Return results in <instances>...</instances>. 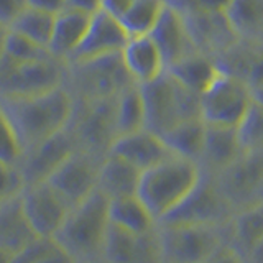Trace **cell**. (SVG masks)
Wrapping results in <instances>:
<instances>
[{"mask_svg": "<svg viewBox=\"0 0 263 263\" xmlns=\"http://www.w3.org/2000/svg\"><path fill=\"white\" fill-rule=\"evenodd\" d=\"M242 153L243 148L240 138H238L237 127L205 123L204 148L199 160V166L202 171H208L211 175H219L220 171L229 168Z\"/></svg>", "mask_w": 263, "mask_h": 263, "instance_id": "ffe728a7", "label": "cell"}, {"mask_svg": "<svg viewBox=\"0 0 263 263\" xmlns=\"http://www.w3.org/2000/svg\"><path fill=\"white\" fill-rule=\"evenodd\" d=\"M23 189L25 183L18 166L0 161V204L20 196Z\"/></svg>", "mask_w": 263, "mask_h": 263, "instance_id": "8d00e7d4", "label": "cell"}, {"mask_svg": "<svg viewBox=\"0 0 263 263\" xmlns=\"http://www.w3.org/2000/svg\"><path fill=\"white\" fill-rule=\"evenodd\" d=\"M145 104V128L164 135L176 125L201 117V96L186 87L166 69L140 86Z\"/></svg>", "mask_w": 263, "mask_h": 263, "instance_id": "3957f363", "label": "cell"}, {"mask_svg": "<svg viewBox=\"0 0 263 263\" xmlns=\"http://www.w3.org/2000/svg\"><path fill=\"white\" fill-rule=\"evenodd\" d=\"M226 15L238 41L263 45V0H232Z\"/></svg>", "mask_w": 263, "mask_h": 263, "instance_id": "484cf974", "label": "cell"}, {"mask_svg": "<svg viewBox=\"0 0 263 263\" xmlns=\"http://www.w3.org/2000/svg\"><path fill=\"white\" fill-rule=\"evenodd\" d=\"M150 36L161 51L166 69L186 60L187 56L197 53L183 13L168 2L158 22L150 31Z\"/></svg>", "mask_w": 263, "mask_h": 263, "instance_id": "e0dca14e", "label": "cell"}, {"mask_svg": "<svg viewBox=\"0 0 263 263\" xmlns=\"http://www.w3.org/2000/svg\"><path fill=\"white\" fill-rule=\"evenodd\" d=\"M122 60L130 78L138 86L152 82L166 71L161 51L150 35L130 38L122 51Z\"/></svg>", "mask_w": 263, "mask_h": 263, "instance_id": "44dd1931", "label": "cell"}, {"mask_svg": "<svg viewBox=\"0 0 263 263\" xmlns=\"http://www.w3.org/2000/svg\"><path fill=\"white\" fill-rule=\"evenodd\" d=\"M201 175L202 170L197 163L173 156L142 173L137 196L160 222L186 199Z\"/></svg>", "mask_w": 263, "mask_h": 263, "instance_id": "277c9868", "label": "cell"}, {"mask_svg": "<svg viewBox=\"0 0 263 263\" xmlns=\"http://www.w3.org/2000/svg\"><path fill=\"white\" fill-rule=\"evenodd\" d=\"M245 263H263V240L261 243L255 249L249 257H247Z\"/></svg>", "mask_w": 263, "mask_h": 263, "instance_id": "ee69618b", "label": "cell"}, {"mask_svg": "<svg viewBox=\"0 0 263 263\" xmlns=\"http://www.w3.org/2000/svg\"><path fill=\"white\" fill-rule=\"evenodd\" d=\"M227 229L230 247L247 260L263 240V202L237 211L229 220Z\"/></svg>", "mask_w": 263, "mask_h": 263, "instance_id": "d4e9b609", "label": "cell"}, {"mask_svg": "<svg viewBox=\"0 0 263 263\" xmlns=\"http://www.w3.org/2000/svg\"><path fill=\"white\" fill-rule=\"evenodd\" d=\"M252 101V90L242 79L220 71L201 94V117L212 125L237 127Z\"/></svg>", "mask_w": 263, "mask_h": 263, "instance_id": "30bf717a", "label": "cell"}, {"mask_svg": "<svg viewBox=\"0 0 263 263\" xmlns=\"http://www.w3.org/2000/svg\"><path fill=\"white\" fill-rule=\"evenodd\" d=\"M104 263H164L158 227L150 232H128L110 224L104 245Z\"/></svg>", "mask_w": 263, "mask_h": 263, "instance_id": "9a60e30c", "label": "cell"}, {"mask_svg": "<svg viewBox=\"0 0 263 263\" xmlns=\"http://www.w3.org/2000/svg\"><path fill=\"white\" fill-rule=\"evenodd\" d=\"M140 179H142V171L138 168L122 160L120 156L109 153L101 163L97 189L110 201L137 196Z\"/></svg>", "mask_w": 263, "mask_h": 263, "instance_id": "603a6c76", "label": "cell"}, {"mask_svg": "<svg viewBox=\"0 0 263 263\" xmlns=\"http://www.w3.org/2000/svg\"><path fill=\"white\" fill-rule=\"evenodd\" d=\"M48 56H51L48 48L35 43V41L28 40L27 36L20 35V33H15L12 30L8 31L2 61L18 64V63L43 60V58H48Z\"/></svg>", "mask_w": 263, "mask_h": 263, "instance_id": "e575fe53", "label": "cell"}, {"mask_svg": "<svg viewBox=\"0 0 263 263\" xmlns=\"http://www.w3.org/2000/svg\"><path fill=\"white\" fill-rule=\"evenodd\" d=\"M204 263H245V260L242 258V255H238L232 247L226 245L222 247L220 250H217L212 255L211 258H208Z\"/></svg>", "mask_w": 263, "mask_h": 263, "instance_id": "b9f144b4", "label": "cell"}, {"mask_svg": "<svg viewBox=\"0 0 263 263\" xmlns=\"http://www.w3.org/2000/svg\"><path fill=\"white\" fill-rule=\"evenodd\" d=\"M205 137V122L202 119H193L176 125L166 132L161 138L168 145L171 153L179 158L194 161L199 164Z\"/></svg>", "mask_w": 263, "mask_h": 263, "instance_id": "f1b7e54d", "label": "cell"}, {"mask_svg": "<svg viewBox=\"0 0 263 263\" xmlns=\"http://www.w3.org/2000/svg\"><path fill=\"white\" fill-rule=\"evenodd\" d=\"M128 40L130 35L122 27V23L104 12L102 8H99L92 13L84 40L81 41L68 63H82L104 56L120 54L127 46Z\"/></svg>", "mask_w": 263, "mask_h": 263, "instance_id": "2e32d148", "label": "cell"}, {"mask_svg": "<svg viewBox=\"0 0 263 263\" xmlns=\"http://www.w3.org/2000/svg\"><path fill=\"white\" fill-rule=\"evenodd\" d=\"M229 224V222H227ZM226 226H160L164 263H204L229 243Z\"/></svg>", "mask_w": 263, "mask_h": 263, "instance_id": "52a82bcc", "label": "cell"}, {"mask_svg": "<svg viewBox=\"0 0 263 263\" xmlns=\"http://www.w3.org/2000/svg\"><path fill=\"white\" fill-rule=\"evenodd\" d=\"M191 33L194 46L199 53L217 58L232 48L238 38L227 20L226 12L183 13Z\"/></svg>", "mask_w": 263, "mask_h": 263, "instance_id": "ac0fdd59", "label": "cell"}, {"mask_svg": "<svg viewBox=\"0 0 263 263\" xmlns=\"http://www.w3.org/2000/svg\"><path fill=\"white\" fill-rule=\"evenodd\" d=\"M23 156V148L13 123L0 102V161L8 164H18Z\"/></svg>", "mask_w": 263, "mask_h": 263, "instance_id": "d590c367", "label": "cell"}, {"mask_svg": "<svg viewBox=\"0 0 263 263\" xmlns=\"http://www.w3.org/2000/svg\"><path fill=\"white\" fill-rule=\"evenodd\" d=\"M36 238L40 237H36L27 219L22 194L0 204V249L15 255Z\"/></svg>", "mask_w": 263, "mask_h": 263, "instance_id": "cb8c5ba5", "label": "cell"}, {"mask_svg": "<svg viewBox=\"0 0 263 263\" xmlns=\"http://www.w3.org/2000/svg\"><path fill=\"white\" fill-rule=\"evenodd\" d=\"M28 7L38 8L46 13L58 15L68 8V0H28Z\"/></svg>", "mask_w": 263, "mask_h": 263, "instance_id": "60d3db41", "label": "cell"}, {"mask_svg": "<svg viewBox=\"0 0 263 263\" xmlns=\"http://www.w3.org/2000/svg\"><path fill=\"white\" fill-rule=\"evenodd\" d=\"M134 2L135 0H101V8L120 22L123 15L128 12V8L134 5Z\"/></svg>", "mask_w": 263, "mask_h": 263, "instance_id": "ab89813d", "label": "cell"}, {"mask_svg": "<svg viewBox=\"0 0 263 263\" xmlns=\"http://www.w3.org/2000/svg\"><path fill=\"white\" fill-rule=\"evenodd\" d=\"M164 7H166V0H135L120 23L130 38L150 35Z\"/></svg>", "mask_w": 263, "mask_h": 263, "instance_id": "4dcf8cb0", "label": "cell"}, {"mask_svg": "<svg viewBox=\"0 0 263 263\" xmlns=\"http://www.w3.org/2000/svg\"><path fill=\"white\" fill-rule=\"evenodd\" d=\"M79 150L74 135L69 128H64L54 137L45 140L31 150L25 152L18 161V170L25 186H33L46 181L54 175V171Z\"/></svg>", "mask_w": 263, "mask_h": 263, "instance_id": "5bb4252c", "label": "cell"}, {"mask_svg": "<svg viewBox=\"0 0 263 263\" xmlns=\"http://www.w3.org/2000/svg\"><path fill=\"white\" fill-rule=\"evenodd\" d=\"M110 199L99 189L71 208L53 240L78 263H104V245L109 232Z\"/></svg>", "mask_w": 263, "mask_h": 263, "instance_id": "7a4b0ae2", "label": "cell"}, {"mask_svg": "<svg viewBox=\"0 0 263 263\" xmlns=\"http://www.w3.org/2000/svg\"><path fill=\"white\" fill-rule=\"evenodd\" d=\"M68 63L53 54L30 63L0 61V97L35 96L66 86Z\"/></svg>", "mask_w": 263, "mask_h": 263, "instance_id": "9c48e42d", "label": "cell"}, {"mask_svg": "<svg viewBox=\"0 0 263 263\" xmlns=\"http://www.w3.org/2000/svg\"><path fill=\"white\" fill-rule=\"evenodd\" d=\"M252 96H253L255 101H258V102L263 104V87H260V89H257V90H253Z\"/></svg>", "mask_w": 263, "mask_h": 263, "instance_id": "7dc6e473", "label": "cell"}, {"mask_svg": "<svg viewBox=\"0 0 263 263\" xmlns=\"http://www.w3.org/2000/svg\"><path fill=\"white\" fill-rule=\"evenodd\" d=\"M13 263H78L53 238H36L13 255Z\"/></svg>", "mask_w": 263, "mask_h": 263, "instance_id": "d6a6232c", "label": "cell"}, {"mask_svg": "<svg viewBox=\"0 0 263 263\" xmlns=\"http://www.w3.org/2000/svg\"><path fill=\"white\" fill-rule=\"evenodd\" d=\"M0 263H13V253L0 249Z\"/></svg>", "mask_w": 263, "mask_h": 263, "instance_id": "bcb514c9", "label": "cell"}, {"mask_svg": "<svg viewBox=\"0 0 263 263\" xmlns=\"http://www.w3.org/2000/svg\"><path fill=\"white\" fill-rule=\"evenodd\" d=\"M214 176L235 212L263 202V150L243 152L229 168Z\"/></svg>", "mask_w": 263, "mask_h": 263, "instance_id": "8fae6325", "label": "cell"}, {"mask_svg": "<svg viewBox=\"0 0 263 263\" xmlns=\"http://www.w3.org/2000/svg\"><path fill=\"white\" fill-rule=\"evenodd\" d=\"M168 71L178 81L183 82L186 87L194 90L199 96L209 87L211 82L220 72L216 58L199 51L187 56L186 60L176 63L175 66H171V68H168Z\"/></svg>", "mask_w": 263, "mask_h": 263, "instance_id": "83f0119b", "label": "cell"}, {"mask_svg": "<svg viewBox=\"0 0 263 263\" xmlns=\"http://www.w3.org/2000/svg\"><path fill=\"white\" fill-rule=\"evenodd\" d=\"M54 22H56V15L28 7L8 30L20 33V35L27 36L28 40L35 41V43L48 48L53 36Z\"/></svg>", "mask_w": 263, "mask_h": 263, "instance_id": "1f68e13d", "label": "cell"}, {"mask_svg": "<svg viewBox=\"0 0 263 263\" xmlns=\"http://www.w3.org/2000/svg\"><path fill=\"white\" fill-rule=\"evenodd\" d=\"M27 8L28 0H0V23L10 28Z\"/></svg>", "mask_w": 263, "mask_h": 263, "instance_id": "f35d334b", "label": "cell"}, {"mask_svg": "<svg viewBox=\"0 0 263 263\" xmlns=\"http://www.w3.org/2000/svg\"><path fill=\"white\" fill-rule=\"evenodd\" d=\"M68 8L94 13L101 8V0H68Z\"/></svg>", "mask_w": 263, "mask_h": 263, "instance_id": "7bdbcfd3", "label": "cell"}, {"mask_svg": "<svg viewBox=\"0 0 263 263\" xmlns=\"http://www.w3.org/2000/svg\"><path fill=\"white\" fill-rule=\"evenodd\" d=\"M102 160L104 158H97L87 152L76 150L54 171L48 183L74 208L97 189Z\"/></svg>", "mask_w": 263, "mask_h": 263, "instance_id": "4fadbf2b", "label": "cell"}, {"mask_svg": "<svg viewBox=\"0 0 263 263\" xmlns=\"http://www.w3.org/2000/svg\"><path fill=\"white\" fill-rule=\"evenodd\" d=\"M115 107H117V97L76 101L68 128L74 135L79 150L87 152L97 158H105L109 155L114 142L117 140Z\"/></svg>", "mask_w": 263, "mask_h": 263, "instance_id": "8992f818", "label": "cell"}, {"mask_svg": "<svg viewBox=\"0 0 263 263\" xmlns=\"http://www.w3.org/2000/svg\"><path fill=\"white\" fill-rule=\"evenodd\" d=\"M235 211L220 191L217 179L208 171H202L199 183L186 199L168 216L160 226H226Z\"/></svg>", "mask_w": 263, "mask_h": 263, "instance_id": "ba28073f", "label": "cell"}, {"mask_svg": "<svg viewBox=\"0 0 263 263\" xmlns=\"http://www.w3.org/2000/svg\"><path fill=\"white\" fill-rule=\"evenodd\" d=\"M115 120H117V138L145 128V104L138 84H132L117 96Z\"/></svg>", "mask_w": 263, "mask_h": 263, "instance_id": "f546056e", "label": "cell"}, {"mask_svg": "<svg viewBox=\"0 0 263 263\" xmlns=\"http://www.w3.org/2000/svg\"><path fill=\"white\" fill-rule=\"evenodd\" d=\"M8 30L5 25L0 23V61H2L4 53H5V43H7V36H8Z\"/></svg>", "mask_w": 263, "mask_h": 263, "instance_id": "f6af8a7d", "label": "cell"}, {"mask_svg": "<svg viewBox=\"0 0 263 263\" xmlns=\"http://www.w3.org/2000/svg\"><path fill=\"white\" fill-rule=\"evenodd\" d=\"M132 84H135V81L123 64L122 53L82 63H68L66 87L76 101L117 97Z\"/></svg>", "mask_w": 263, "mask_h": 263, "instance_id": "5b68a950", "label": "cell"}, {"mask_svg": "<svg viewBox=\"0 0 263 263\" xmlns=\"http://www.w3.org/2000/svg\"><path fill=\"white\" fill-rule=\"evenodd\" d=\"M238 138L243 152H258L263 150V104L252 101L247 109L243 119L237 125Z\"/></svg>", "mask_w": 263, "mask_h": 263, "instance_id": "836d02e7", "label": "cell"}, {"mask_svg": "<svg viewBox=\"0 0 263 263\" xmlns=\"http://www.w3.org/2000/svg\"><path fill=\"white\" fill-rule=\"evenodd\" d=\"M181 13L226 12L232 0H166Z\"/></svg>", "mask_w": 263, "mask_h": 263, "instance_id": "74e56055", "label": "cell"}, {"mask_svg": "<svg viewBox=\"0 0 263 263\" xmlns=\"http://www.w3.org/2000/svg\"><path fill=\"white\" fill-rule=\"evenodd\" d=\"M109 153L120 156L142 173L175 156L164 140L148 128L119 137Z\"/></svg>", "mask_w": 263, "mask_h": 263, "instance_id": "d6986e66", "label": "cell"}, {"mask_svg": "<svg viewBox=\"0 0 263 263\" xmlns=\"http://www.w3.org/2000/svg\"><path fill=\"white\" fill-rule=\"evenodd\" d=\"M109 220L112 226L135 234L150 232L158 227V222L138 196L112 199L109 204Z\"/></svg>", "mask_w": 263, "mask_h": 263, "instance_id": "4316f807", "label": "cell"}, {"mask_svg": "<svg viewBox=\"0 0 263 263\" xmlns=\"http://www.w3.org/2000/svg\"><path fill=\"white\" fill-rule=\"evenodd\" d=\"M22 204L31 229L40 238H54L71 211V205L48 181L25 186Z\"/></svg>", "mask_w": 263, "mask_h": 263, "instance_id": "7c38bea8", "label": "cell"}, {"mask_svg": "<svg viewBox=\"0 0 263 263\" xmlns=\"http://www.w3.org/2000/svg\"><path fill=\"white\" fill-rule=\"evenodd\" d=\"M92 13L76 10V8H66L64 12L56 15L53 36L49 41V53L61 61L68 63L71 56L84 40L89 30Z\"/></svg>", "mask_w": 263, "mask_h": 263, "instance_id": "7402d4cb", "label": "cell"}, {"mask_svg": "<svg viewBox=\"0 0 263 263\" xmlns=\"http://www.w3.org/2000/svg\"><path fill=\"white\" fill-rule=\"evenodd\" d=\"M0 102L13 123L23 153L68 128L76 105L66 86L35 96L0 97Z\"/></svg>", "mask_w": 263, "mask_h": 263, "instance_id": "6da1fadb", "label": "cell"}]
</instances>
